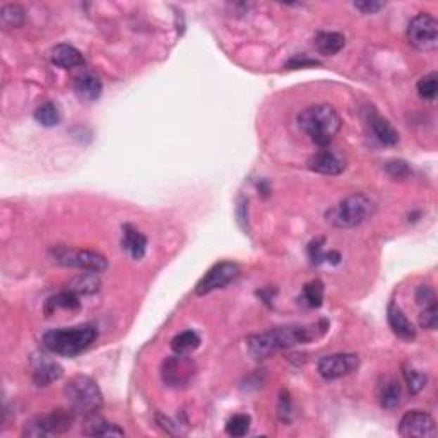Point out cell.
<instances>
[{"label": "cell", "instance_id": "cell-14", "mask_svg": "<svg viewBox=\"0 0 438 438\" xmlns=\"http://www.w3.org/2000/svg\"><path fill=\"white\" fill-rule=\"evenodd\" d=\"M74 91L82 101H96L101 96L103 84H101V79L96 74L82 70L74 77Z\"/></svg>", "mask_w": 438, "mask_h": 438}, {"label": "cell", "instance_id": "cell-13", "mask_svg": "<svg viewBox=\"0 0 438 438\" xmlns=\"http://www.w3.org/2000/svg\"><path fill=\"white\" fill-rule=\"evenodd\" d=\"M309 167L311 172L322 173V175H339V173L344 172L346 160L341 153L326 146L310 157Z\"/></svg>", "mask_w": 438, "mask_h": 438}, {"label": "cell", "instance_id": "cell-31", "mask_svg": "<svg viewBox=\"0 0 438 438\" xmlns=\"http://www.w3.org/2000/svg\"><path fill=\"white\" fill-rule=\"evenodd\" d=\"M402 373H404L406 384H408L409 392H411L413 396H416V394H420L421 390L425 389L426 377L423 373L416 372V370H414L413 366H409V365H404V370H402Z\"/></svg>", "mask_w": 438, "mask_h": 438}, {"label": "cell", "instance_id": "cell-37", "mask_svg": "<svg viewBox=\"0 0 438 438\" xmlns=\"http://www.w3.org/2000/svg\"><path fill=\"white\" fill-rule=\"evenodd\" d=\"M290 414H291L290 394L283 392L281 394V401H279V416H281L284 421H290Z\"/></svg>", "mask_w": 438, "mask_h": 438}, {"label": "cell", "instance_id": "cell-26", "mask_svg": "<svg viewBox=\"0 0 438 438\" xmlns=\"http://www.w3.org/2000/svg\"><path fill=\"white\" fill-rule=\"evenodd\" d=\"M25 18V9L21 6H14V4L4 6L0 11V25L4 30H15V27L22 26Z\"/></svg>", "mask_w": 438, "mask_h": 438}, {"label": "cell", "instance_id": "cell-18", "mask_svg": "<svg viewBox=\"0 0 438 438\" xmlns=\"http://www.w3.org/2000/svg\"><path fill=\"white\" fill-rule=\"evenodd\" d=\"M401 396L402 390L399 382L394 377L385 375L380 380V384H378V401H380L382 408L396 409L401 402Z\"/></svg>", "mask_w": 438, "mask_h": 438}, {"label": "cell", "instance_id": "cell-6", "mask_svg": "<svg viewBox=\"0 0 438 438\" xmlns=\"http://www.w3.org/2000/svg\"><path fill=\"white\" fill-rule=\"evenodd\" d=\"M74 420H76V413L72 409H55L52 413L39 414V416H34L33 420L27 421L25 430H22V435L31 438L62 435L72 428Z\"/></svg>", "mask_w": 438, "mask_h": 438}, {"label": "cell", "instance_id": "cell-38", "mask_svg": "<svg viewBox=\"0 0 438 438\" xmlns=\"http://www.w3.org/2000/svg\"><path fill=\"white\" fill-rule=\"evenodd\" d=\"M309 65H318L317 60H310V58H293L286 67H295V69H299V67H309Z\"/></svg>", "mask_w": 438, "mask_h": 438}, {"label": "cell", "instance_id": "cell-4", "mask_svg": "<svg viewBox=\"0 0 438 438\" xmlns=\"http://www.w3.org/2000/svg\"><path fill=\"white\" fill-rule=\"evenodd\" d=\"M64 396L70 409L82 416L96 414L103 406L100 385L88 375H74L64 387Z\"/></svg>", "mask_w": 438, "mask_h": 438}, {"label": "cell", "instance_id": "cell-39", "mask_svg": "<svg viewBox=\"0 0 438 438\" xmlns=\"http://www.w3.org/2000/svg\"><path fill=\"white\" fill-rule=\"evenodd\" d=\"M156 423H157V425H160V426H161V428H163V430H165V432H167V433H169V435H172V433H175V432H173V430H172V426H173V423H172V421H169V420H168V418H167V416H163V414H156Z\"/></svg>", "mask_w": 438, "mask_h": 438}, {"label": "cell", "instance_id": "cell-7", "mask_svg": "<svg viewBox=\"0 0 438 438\" xmlns=\"http://www.w3.org/2000/svg\"><path fill=\"white\" fill-rule=\"evenodd\" d=\"M409 43L420 52H433L438 46V22L433 15L420 13L408 26Z\"/></svg>", "mask_w": 438, "mask_h": 438}, {"label": "cell", "instance_id": "cell-25", "mask_svg": "<svg viewBox=\"0 0 438 438\" xmlns=\"http://www.w3.org/2000/svg\"><path fill=\"white\" fill-rule=\"evenodd\" d=\"M344 37L339 33H318L317 38H315V45H317V50L322 55H335L342 50L344 46Z\"/></svg>", "mask_w": 438, "mask_h": 438}, {"label": "cell", "instance_id": "cell-32", "mask_svg": "<svg viewBox=\"0 0 438 438\" xmlns=\"http://www.w3.org/2000/svg\"><path fill=\"white\" fill-rule=\"evenodd\" d=\"M437 323H438L437 303H435V305L425 307V310L421 311V315H420V326L423 327V329L435 330L437 329Z\"/></svg>", "mask_w": 438, "mask_h": 438}, {"label": "cell", "instance_id": "cell-22", "mask_svg": "<svg viewBox=\"0 0 438 438\" xmlns=\"http://www.w3.org/2000/svg\"><path fill=\"white\" fill-rule=\"evenodd\" d=\"M101 279L98 272L86 271L84 274H77L76 278L70 279L69 290L76 295H93L100 290Z\"/></svg>", "mask_w": 438, "mask_h": 438}, {"label": "cell", "instance_id": "cell-16", "mask_svg": "<svg viewBox=\"0 0 438 438\" xmlns=\"http://www.w3.org/2000/svg\"><path fill=\"white\" fill-rule=\"evenodd\" d=\"M64 370L57 361L50 358L39 356L33 361V382L38 387H46L57 382L62 377Z\"/></svg>", "mask_w": 438, "mask_h": 438}, {"label": "cell", "instance_id": "cell-5", "mask_svg": "<svg viewBox=\"0 0 438 438\" xmlns=\"http://www.w3.org/2000/svg\"><path fill=\"white\" fill-rule=\"evenodd\" d=\"M375 212V204L365 193H353L342 199L337 206L326 212L327 223L334 228H354L368 221Z\"/></svg>", "mask_w": 438, "mask_h": 438}, {"label": "cell", "instance_id": "cell-35", "mask_svg": "<svg viewBox=\"0 0 438 438\" xmlns=\"http://www.w3.org/2000/svg\"><path fill=\"white\" fill-rule=\"evenodd\" d=\"M322 243L323 240H315V242L310 243L309 247V255L311 264H322L326 260V254L322 252Z\"/></svg>", "mask_w": 438, "mask_h": 438}, {"label": "cell", "instance_id": "cell-33", "mask_svg": "<svg viewBox=\"0 0 438 438\" xmlns=\"http://www.w3.org/2000/svg\"><path fill=\"white\" fill-rule=\"evenodd\" d=\"M385 168L387 172H389V175L394 176V179H406V176H409V173H411V169H409L406 161H389Z\"/></svg>", "mask_w": 438, "mask_h": 438}, {"label": "cell", "instance_id": "cell-36", "mask_svg": "<svg viewBox=\"0 0 438 438\" xmlns=\"http://www.w3.org/2000/svg\"><path fill=\"white\" fill-rule=\"evenodd\" d=\"M354 7L360 9L363 14H375L384 7V4L373 2V0H365V2H354Z\"/></svg>", "mask_w": 438, "mask_h": 438}, {"label": "cell", "instance_id": "cell-34", "mask_svg": "<svg viewBox=\"0 0 438 438\" xmlns=\"http://www.w3.org/2000/svg\"><path fill=\"white\" fill-rule=\"evenodd\" d=\"M416 302L421 307L435 305V293L430 286H420L416 291Z\"/></svg>", "mask_w": 438, "mask_h": 438}, {"label": "cell", "instance_id": "cell-2", "mask_svg": "<svg viewBox=\"0 0 438 438\" xmlns=\"http://www.w3.org/2000/svg\"><path fill=\"white\" fill-rule=\"evenodd\" d=\"M98 330L91 323L70 327V329H53L43 335V346L50 353L58 356L74 358L86 351L96 341Z\"/></svg>", "mask_w": 438, "mask_h": 438}, {"label": "cell", "instance_id": "cell-8", "mask_svg": "<svg viewBox=\"0 0 438 438\" xmlns=\"http://www.w3.org/2000/svg\"><path fill=\"white\" fill-rule=\"evenodd\" d=\"M55 262L65 267H76L81 271L101 272L108 267V260L93 250H72V248L58 247L53 250Z\"/></svg>", "mask_w": 438, "mask_h": 438}, {"label": "cell", "instance_id": "cell-1", "mask_svg": "<svg viewBox=\"0 0 438 438\" xmlns=\"http://www.w3.org/2000/svg\"><path fill=\"white\" fill-rule=\"evenodd\" d=\"M315 337H317V327L314 329L307 326H284L250 335L247 339V344L254 358H267L276 351L290 349Z\"/></svg>", "mask_w": 438, "mask_h": 438}, {"label": "cell", "instance_id": "cell-28", "mask_svg": "<svg viewBox=\"0 0 438 438\" xmlns=\"http://www.w3.org/2000/svg\"><path fill=\"white\" fill-rule=\"evenodd\" d=\"M303 299L310 309H318L323 302V284L318 279L307 283L303 288Z\"/></svg>", "mask_w": 438, "mask_h": 438}, {"label": "cell", "instance_id": "cell-23", "mask_svg": "<svg viewBox=\"0 0 438 438\" xmlns=\"http://www.w3.org/2000/svg\"><path fill=\"white\" fill-rule=\"evenodd\" d=\"M81 309V302H79V295L74 291H60L55 297L49 298L45 303V314L50 315L55 310H77Z\"/></svg>", "mask_w": 438, "mask_h": 438}, {"label": "cell", "instance_id": "cell-17", "mask_svg": "<svg viewBox=\"0 0 438 438\" xmlns=\"http://www.w3.org/2000/svg\"><path fill=\"white\" fill-rule=\"evenodd\" d=\"M50 60L57 67H62V69H76V67L84 65V58H82L81 52L74 49L72 45H65V43L52 49Z\"/></svg>", "mask_w": 438, "mask_h": 438}, {"label": "cell", "instance_id": "cell-10", "mask_svg": "<svg viewBox=\"0 0 438 438\" xmlns=\"http://www.w3.org/2000/svg\"><path fill=\"white\" fill-rule=\"evenodd\" d=\"M240 274V267L235 262L230 260H224V262L216 264L209 269L204 278L197 283L195 286V295L204 297V295L212 293V291L221 290V288L228 286L231 281H235L236 276Z\"/></svg>", "mask_w": 438, "mask_h": 438}, {"label": "cell", "instance_id": "cell-24", "mask_svg": "<svg viewBox=\"0 0 438 438\" xmlns=\"http://www.w3.org/2000/svg\"><path fill=\"white\" fill-rule=\"evenodd\" d=\"M200 346L199 334L193 330H183L179 335L172 339V349L175 354H181V356H188L193 351Z\"/></svg>", "mask_w": 438, "mask_h": 438}, {"label": "cell", "instance_id": "cell-3", "mask_svg": "<svg viewBox=\"0 0 438 438\" xmlns=\"http://www.w3.org/2000/svg\"><path fill=\"white\" fill-rule=\"evenodd\" d=\"M298 125L321 148L330 144L341 129V117L330 105H314L298 115Z\"/></svg>", "mask_w": 438, "mask_h": 438}, {"label": "cell", "instance_id": "cell-9", "mask_svg": "<svg viewBox=\"0 0 438 438\" xmlns=\"http://www.w3.org/2000/svg\"><path fill=\"white\" fill-rule=\"evenodd\" d=\"M193 375H195V363L181 354L167 358L161 366V378H163L165 385L172 387V389H183V387L191 385Z\"/></svg>", "mask_w": 438, "mask_h": 438}, {"label": "cell", "instance_id": "cell-12", "mask_svg": "<svg viewBox=\"0 0 438 438\" xmlns=\"http://www.w3.org/2000/svg\"><path fill=\"white\" fill-rule=\"evenodd\" d=\"M399 435L404 438H435V420L425 411H409L402 416Z\"/></svg>", "mask_w": 438, "mask_h": 438}, {"label": "cell", "instance_id": "cell-27", "mask_svg": "<svg viewBox=\"0 0 438 438\" xmlns=\"http://www.w3.org/2000/svg\"><path fill=\"white\" fill-rule=\"evenodd\" d=\"M34 120L38 124H41L43 127H55L60 122V113H58L57 105L52 101H46V103L39 105L34 112Z\"/></svg>", "mask_w": 438, "mask_h": 438}, {"label": "cell", "instance_id": "cell-29", "mask_svg": "<svg viewBox=\"0 0 438 438\" xmlns=\"http://www.w3.org/2000/svg\"><path fill=\"white\" fill-rule=\"evenodd\" d=\"M418 93H420V96L425 98V100H430V101L435 100L437 93H438L437 72H430V74H426L425 77L420 79V82H418Z\"/></svg>", "mask_w": 438, "mask_h": 438}, {"label": "cell", "instance_id": "cell-21", "mask_svg": "<svg viewBox=\"0 0 438 438\" xmlns=\"http://www.w3.org/2000/svg\"><path fill=\"white\" fill-rule=\"evenodd\" d=\"M370 127H372L373 136L377 137V141L384 146H394L399 141V134L397 130L385 120V118L372 115L370 117Z\"/></svg>", "mask_w": 438, "mask_h": 438}, {"label": "cell", "instance_id": "cell-19", "mask_svg": "<svg viewBox=\"0 0 438 438\" xmlns=\"http://www.w3.org/2000/svg\"><path fill=\"white\" fill-rule=\"evenodd\" d=\"M84 425V435L88 437H124L125 432L122 428H118L117 425L108 423L105 421L103 418H100L98 414H91V416H86Z\"/></svg>", "mask_w": 438, "mask_h": 438}, {"label": "cell", "instance_id": "cell-15", "mask_svg": "<svg viewBox=\"0 0 438 438\" xmlns=\"http://www.w3.org/2000/svg\"><path fill=\"white\" fill-rule=\"evenodd\" d=\"M387 321H389L390 329H392V333L397 337L404 339V341H414L416 339V329H414L411 321L406 317L404 311L394 302L389 303V309H387Z\"/></svg>", "mask_w": 438, "mask_h": 438}, {"label": "cell", "instance_id": "cell-20", "mask_svg": "<svg viewBox=\"0 0 438 438\" xmlns=\"http://www.w3.org/2000/svg\"><path fill=\"white\" fill-rule=\"evenodd\" d=\"M122 245H124L125 250L129 252L130 257L139 260L144 257L146 247H148V240H146V236L142 235L141 231H137L136 228L130 226V224H125Z\"/></svg>", "mask_w": 438, "mask_h": 438}, {"label": "cell", "instance_id": "cell-11", "mask_svg": "<svg viewBox=\"0 0 438 438\" xmlns=\"http://www.w3.org/2000/svg\"><path fill=\"white\" fill-rule=\"evenodd\" d=\"M317 368L326 380H335V378L356 372L360 368V358H358V354L349 353L327 354V356L321 358Z\"/></svg>", "mask_w": 438, "mask_h": 438}, {"label": "cell", "instance_id": "cell-30", "mask_svg": "<svg viewBox=\"0 0 438 438\" xmlns=\"http://www.w3.org/2000/svg\"><path fill=\"white\" fill-rule=\"evenodd\" d=\"M248 428H250V416L247 414H235L226 423V433L230 437L247 435Z\"/></svg>", "mask_w": 438, "mask_h": 438}]
</instances>
